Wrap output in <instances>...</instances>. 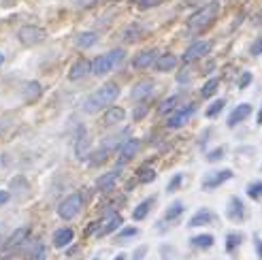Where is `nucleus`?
Instances as JSON below:
<instances>
[{"label": "nucleus", "instance_id": "obj_1", "mask_svg": "<svg viewBox=\"0 0 262 260\" xmlns=\"http://www.w3.org/2000/svg\"><path fill=\"white\" fill-rule=\"evenodd\" d=\"M117 96H120V85L109 81V83H104L100 85L98 90H94L85 100H83V111L90 113V115H94L98 111H104V109H109L113 107V102L117 100Z\"/></svg>", "mask_w": 262, "mask_h": 260}, {"label": "nucleus", "instance_id": "obj_2", "mask_svg": "<svg viewBox=\"0 0 262 260\" xmlns=\"http://www.w3.org/2000/svg\"><path fill=\"white\" fill-rule=\"evenodd\" d=\"M220 13V3L217 0H209V3L201 9H196L186 21V28L192 36H201L203 32H207L213 26V21L217 19Z\"/></svg>", "mask_w": 262, "mask_h": 260}, {"label": "nucleus", "instance_id": "obj_3", "mask_svg": "<svg viewBox=\"0 0 262 260\" xmlns=\"http://www.w3.org/2000/svg\"><path fill=\"white\" fill-rule=\"evenodd\" d=\"M122 224H124V218L117 213V211H111V213H107L104 218L96 220V222H92L85 228V237H92V235H94V237H109L111 232L120 230Z\"/></svg>", "mask_w": 262, "mask_h": 260}, {"label": "nucleus", "instance_id": "obj_4", "mask_svg": "<svg viewBox=\"0 0 262 260\" xmlns=\"http://www.w3.org/2000/svg\"><path fill=\"white\" fill-rule=\"evenodd\" d=\"M126 58V51L122 47H115L111 51H107V54H102L98 58H94L90 62V67H92V75H96V77H102V75H107L111 73L117 64H122Z\"/></svg>", "mask_w": 262, "mask_h": 260}, {"label": "nucleus", "instance_id": "obj_5", "mask_svg": "<svg viewBox=\"0 0 262 260\" xmlns=\"http://www.w3.org/2000/svg\"><path fill=\"white\" fill-rule=\"evenodd\" d=\"M183 213H186V205H183L181 201H173L164 209V213L160 215L158 222H156V232H168L181 220Z\"/></svg>", "mask_w": 262, "mask_h": 260}, {"label": "nucleus", "instance_id": "obj_6", "mask_svg": "<svg viewBox=\"0 0 262 260\" xmlns=\"http://www.w3.org/2000/svg\"><path fill=\"white\" fill-rule=\"evenodd\" d=\"M196 111H199V107H196V102H186V105H179L173 113H168V118H166V128H171V130H177L181 126H186L194 115Z\"/></svg>", "mask_w": 262, "mask_h": 260}, {"label": "nucleus", "instance_id": "obj_7", "mask_svg": "<svg viewBox=\"0 0 262 260\" xmlns=\"http://www.w3.org/2000/svg\"><path fill=\"white\" fill-rule=\"evenodd\" d=\"M232 177H234L232 168H213V171H207V173L203 175L201 188H203V192H213V190H217L220 186H224L226 181H230Z\"/></svg>", "mask_w": 262, "mask_h": 260}, {"label": "nucleus", "instance_id": "obj_8", "mask_svg": "<svg viewBox=\"0 0 262 260\" xmlns=\"http://www.w3.org/2000/svg\"><path fill=\"white\" fill-rule=\"evenodd\" d=\"M81 209H83V194L81 192H73L58 205V215L64 220V222H69V220L79 215Z\"/></svg>", "mask_w": 262, "mask_h": 260}, {"label": "nucleus", "instance_id": "obj_9", "mask_svg": "<svg viewBox=\"0 0 262 260\" xmlns=\"http://www.w3.org/2000/svg\"><path fill=\"white\" fill-rule=\"evenodd\" d=\"M47 38V32L41 26H34V24H28V26H21L17 30V41L24 45V47H34V45H41Z\"/></svg>", "mask_w": 262, "mask_h": 260}, {"label": "nucleus", "instance_id": "obj_10", "mask_svg": "<svg viewBox=\"0 0 262 260\" xmlns=\"http://www.w3.org/2000/svg\"><path fill=\"white\" fill-rule=\"evenodd\" d=\"M209 51H211V43H209V41H203V38H196V41L190 43V45L186 47V51L181 54V62H183V64L196 62V60L205 58Z\"/></svg>", "mask_w": 262, "mask_h": 260}, {"label": "nucleus", "instance_id": "obj_11", "mask_svg": "<svg viewBox=\"0 0 262 260\" xmlns=\"http://www.w3.org/2000/svg\"><path fill=\"white\" fill-rule=\"evenodd\" d=\"M226 218L234 224H241L245 222L247 218V209H245V203L241 197H230L226 203Z\"/></svg>", "mask_w": 262, "mask_h": 260}, {"label": "nucleus", "instance_id": "obj_12", "mask_svg": "<svg viewBox=\"0 0 262 260\" xmlns=\"http://www.w3.org/2000/svg\"><path fill=\"white\" fill-rule=\"evenodd\" d=\"M158 56H160V51L156 49V47L143 49V51H139V54L133 58V69L135 71H147V69H151L154 64H156Z\"/></svg>", "mask_w": 262, "mask_h": 260}, {"label": "nucleus", "instance_id": "obj_13", "mask_svg": "<svg viewBox=\"0 0 262 260\" xmlns=\"http://www.w3.org/2000/svg\"><path fill=\"white\" fill-rule=\"evenodd\" d=\"M139 149H141V141L135 139V137H128L120 145V149H117V154H120V158H117V166H124L126 162H130L139 154Z\"/></svg>", "mask_w": 262, "mask_h": 260}, {"label": "nucleus", "instance_id": "obj_14", "mask_svg": "<svg viewBox=\"0 0 262 260\" xmlns=\"http://www.w3.org/2000/svg\"><path fill=\"white\" fill-rule=\"evenodd\" d=\"M211 224H217V213L207 209V207H201V209L192 213V218L188 220L190 228H203V226H211Z\"/></svg>", "mask_w": 262, "mask_h": 260}, {"label": "nucleus", "instance_id": "obj_15", "mask_svg": "<svg viewBox=\"0 0 262 260\" xmlns=\"http://www.w3.org/2000/svg\"><path fill=\"white\" fill-rule=\"evenodd\" d=\"M75 156H77V160H88V156H90V135H88L85 126L77 128V135H75Z\"/></svg>", "mask_w": 262, "mask_h": 260}, {"label": "nucleus", "instance_id": "obj_16", "mask_svg": "<svg viewBox=\"0 0 262 260\" xmlns=\"http://www.w3.org/2000/svg\"><path fill=\"white\" fill-rule=\"evenodd\" d=\"M252 111H254V107L250 105V102H239V105L230 111L228 120H226V126H228V128H237L241 122H245L247 118H250Z\"/></svg>", "mask_w": 262, "mask_h": 260}, {"label": "nucleus", "instance_id": "obj_17", "mask_svg": "<svg viewBox=\"0 0 262 260\" xmlns=\"http://www.w3.org/2000/svg\"><path fill=\"white\" fill-rule=\"evenodd\" d=\"M156 90V83L151 79H145V81H139L133 85V90H130V100L135 102H147V98L154 94Z\"/></svg>", "mask_w": 262, "mask_h": 260}, {"label": "nucleus", "instance_id": "obj_18", "mask_svg": "<svg viewBox=\"0 0 262 260\" xmlns=\"http://www.w3.org/2000/svg\"><path fill=\"white\" fill-rule=\"evenodd\" d=\"M90 73H92L90 60L79 58V60H75V62H73V67L69 69V79H71V81H81V79H85Z\"/></svg>", "mask_w": 262, "mask_h": 260}, {"label": "nucleus", "instance_id": "obj_19", "mask_svg": "<svg viewBox=\"0 0 262 260\" xmlns=\"http://www.w3.org/2000/svg\"><path fill=\"white\" fill-rule=\"evenodd\" d=\"M145 34H147V26H143L141 21H133V24H128V28L124 30L122 38H124V43H137Z\"/></svg>", "mask_w": 262, "mask_h": 260}, {"label": "nucleus", "instance_id": "obj_20", "mask_svg": "<svg viewBox=\"0 0 262 260\" xmlns=\"http://www.w3.org/2000/svg\"><path fill=\"white\" fill-rule=\"evenodd\" d=\"M41 96H43V85L38 83V81H28V83H24V88H21V100H24V102L32 105V102H36Z\"/></svg>", "mask_w": 262, "mask_h": 260}, {"label": "nucleus", "instance_id": "obj_21", "mask_svg": "<svg viewBox=\"0 0 262 260\" xmlns=\"http://www.w3.org/2000/svg\"><path fill=\"white\" fill-rule=\"evenodd\" d=\"M51 241H54V248H58V250L69 248V245L75 241V230L69 228V226H62V228H58L54 232V239Z\"/></svg>", "mask_w": 262, "mask_h": 260}, {"label": "nucleus", "instance_id": "obj_22", "mask_svg": "<svg viewBox=\"0 0 262 260\" xmlns=\"http://www.w3.org/2000/svg\"><path fill=\"white\" fill-rule=\"evenodd\" d=\"M243 241H245V235H243L241 230H230V232H226V243H224L226 254L237 256V252L241 250Z\"/></svg>", "mask_w": 262, "mask_h": 260}, {"label": "nucleus", "instance_id": "obj_23", "mask_svg": "<svg viewBox=\"0 0 262 260\" xmlns=\"http://www.w3.org/2000/svg\"><path fill=\"white\" fill-rule=\"evenodd\" d=\"M120 179V168H113L109 173H102L98 179H96V190L98 192H111Z\"/></svg>", "mask_w": 262, "mask_h": 260}, {"label": "nucleus", "instance_id": "obj_24", "mask_svg": "<svg viewBox=\"0 0 262 260\" xmlns=\"http://www.w3.org/2000/svg\"><path fill=\"white\" fill-rule=\"evenodd\" d=\"M154 205H156V197L151 194V197H147V199H143L135 209H133V220L135 222H143L149 213H151V209H154Z\"/></svg>", "mask_w": 262, "mask_h": 260}, {"label": "nucleus", "instance_id": "obj_25", "mask_svg": "<svg viewBox=\"0 0 262 260\" xmlns=\"http://www.w3.org/2000/svg\"><path fill=\"white\" fill-rule=\"evenodd\" d=\"M28 235H30V228H26V226L13 230L11 235L5 239V250H15V248H19V245H21L26 239H28Z\"/></svg>", "mask_w": 262, "mask_h": 260}, {"label": "nucleus", "instance_id": "obj_26", "mask_svg": "<svg viewBox=\"0 0 262 260\" xmlns=\"http://www.w3.org/2000/svg\"><path fill=\"white\" fill-rule=\"evenodd\" d=\"M177 64H179V58L175 54H160L154 67L158 73H171V71L177 69Z\"/></svg>", "mask_w": 262, "mask_h": 260}, {"label": "nucleus", "instance_id": "obj_27", "mask_svg": "<svg viewBox=\"0 0 262 260\" xmlns=\"http://www.w3.org/2000/svg\"><path fill=\"white\" fill-rule=\"evenodd\" d=\"M126 120V109L122 107H109L104 109V115H102V124L104 126H117Z\"/></svg>", "mask_w": 262, "mask_h": 260}, {"label": "nucleus", "instance_id": "obj_28", "mask_svg": "<svg viewBox=\"0 0 262 260\" xmlns=\"http://www.w3.org/2000/svg\"><path fill=\"white\" fill-rule=\"evenodd\" d=\"M215 245V237L209 235V232H201V235H196L190 239V248L192 250H211Z\"/></svg>", "mask_w": 262, "mask_h": 260}, {"label": "nucleus", "instance_id": "obj_29", "mask_svg": "<svg viewBox=\"0 0 262 260\" xmlns=\"http://www.w3.org/2000/svg\"><path fill=\"white\" fill-rule=\"evenodd\" d=\"M96 43H98V34L92 32V30L79 32V34L75 36V47L77 49H90V47H94Z\"/></svg>", "mask_w": 262, "mask_h": 260}, {"label": "nucleus", "instance_id": "obj_30", "mask_svg": "<svg viewBox=\"0 0 262 260\" xmlns=\"http://www.w3.org/2000/svg\"><path fill=\"white\" fill-rule=\"evenodd\" d=\"M128 139V130H122V133H117V135H111V137H107V139H104L102 141V149H107L109 154L111 151H115V149H120V145H122V143Z\"/></svg>", "mask_w": 262, "mask_h": 260}, {"label": "nucleus", "instance_id": "obj_31", "mask_svg": "<svg viewBox=\"0 0 262 260\" xmlns=\"http://www.w3.org/2000/svg\"><path fill=\"white\" fill-rule=\"evenodd\" d=\"M181 100H183V96L181 94H171V96H166L162 102H160V107H158V111L162 113V115H168V113H173L179 105H181Z\"/></svg>", "mask_w": 262, "mask_h": 260}, {"label": "nucleus", "instance_id": "obj_32", "mask_svg": "<svg viewBox=\"0 0 262 260\" xmlns=\"http://www.w3.org/2000/svg\"><path fill=\"white\" fill-rule=\"evenodd\" d=\"M107 160H109V151L102 149V147L90 151V156H88V164L90 166H100V164H104Z\"/></svg>", "mask_w": 262, "mask_h": 260}, {"label": "nucleus", "instance_id": "obj_33", "mask_svg": "<svg viewBox=\"0 0 262 260\" xmlns=\"http://www.w3.org/2000/svg\"><path fill=\"white\" fill-rule=\"evenodd\" d=\"M139 237V228L137 226H124L117 230V235H115V243H126L130 239H135Z\"/></svg>", "mask_w": 262, "mask_h": 260}, {"label": "nucleus", "instance_id": "obj_34", "mask_svg": "<svg viewBox=\"0 0 262 260\" xmlns=\"http://www.w3.org/2000/svg\"><path fill=\"white\" fill-rule=\"evenodd\" d=\"M220 90V77H211V79H207L205 85L201 88V96L203 98H213V94Z\"/></svg>", "mask_w": 262, "mask_h": 260}, {"label": "nucleus", "instance_id": "obj_35", "mask_svg": "<svg viewBox=\"0 0 262 260\" xmlns=\"http://www.w3.org/2000/svg\"><path fill=\"white\" fill-rule=\"evenodd\" d=\"M154 179H156V171L149 164L139 166V171H137V181H139V184H151Z\"/></svg>", "mask_w": 262, "mask_h": 260}, {"label": "nucleus", "instance_id": "obj_36", "mask_svg": "<svg viewBox=\"0 0 262 260\" xmlns=\"http://www.w3.org/2000/svg\"><path fill=\"white\" fill-rule=\"evenodd\" d=\"M224 107H226V100H224V98H215V100L211 102V105H209V107L205 109V115H207L209 120H213V118H217V115H220L222 111H224Z\"/></svg>", "mask_w": 262, "mask_h": 260}, {"label": "nucleus", "instance_id": "obj_37", "mask_svg": "<svg viewBox=\"0 0 262 260\" xmlns=\"http://www.w3.org/2000/svg\"><path fill=\"white\" fill-rule=\"evenodd\" d=\"M245 194H247V197H250L252 201H260V199H262V179L252 181V184H247Z\"/></svg>", "mask_w": 262, "mask_h": 260}, {"label": "nucleus", "instance_id": "obj_38", "mask_svg": "<svg viewBox=\"0 0 262 260\" xmlns=\"http://www.w3.org/2000/svg\"><path fill=\"white\" fill-rule=\"evenodd\" d=\"M183 179H186V175H183L181 171L175 173L171 179H168V184H166V194H175V192L183 186Z\"/></svg>", "mask_w": 262, "mask_h": 260}, {"label": "nucleus", "instance_id": "obj_39", "mask_svg": "<svg viewBox=\"0 0 262 260\" xmlns=\"http://www.w3.org/2000/svg\"><path fill=\"white\" fill-rule=\"evenodd\" d=\"M226 158V147H215V149H209L207 151V156H205V160L207 162H211V164H215V162H220V160H224Z\"/></svg>", "mask_w": 262, "mask_h": 260}, {"label": "nucleus", "instance_id": "obj_40", "mask_svg": "<svg viewBox=\"0 0 262 260\" xmlns=\"http://www.w3.org/2000/svg\"><path fill=\"white\" fill-rule=\"evenodd\" d=\"M30 260H47V250H45L43 241H36L34 243V248L30 252Z\"/></svg>", "mask_w": 262, "mask_h": 260}, {"label": "nucleus", "instance_id": "obj_41", "mask_svg": "<svg viewBox=\"0 0 262 260\" xmlns=\"http://www.w3.org/2000/svg\"><path fill=\"white\" fill-rule=\"evenodd\" d=\"M147 113H149V105H147V102H139V105L135 107V111H133V120L135 122H141Z\"/></svg>", "mask_w": 262, "mask_h": 260}, {"label": "nucleus", "instance_id": "obj_42", "mask_svg": "<svg viewBox=\"0 0 262 260\" xmlns=\"http://www.w3.org/2000/svg\"><path fill=\"white\" fill-rule=\"evenodd\" d=\"M252 81H254V75H252L250 71H243L241 77H239V81H237V88H239V90H245Z\"/></svg>", "mask_w": 262, "mask_h": 260}, {"label": "nucleus", "instance_id": "obj_43", "mask_svg": "<svg viewBox=\"0 0 262 260\" xmlns=\"http://www.w3.org/2000/svg\"><path fill=\"white\" fill-rule=\"evenodd\" d=\"M160 258L162 260H175L177 258L175 248H171V245H160Z\"/></svg>", "mask_w": 262, "mask_h": 260}, {"label": "nucleus", "instance_id": "obj_44", "mask_svg": "<svg viewBox=\"0 0 262 260\" xmlns=\"http://www.w3.org/2000/svg\"><path fill=\"white\" fill-rule=\"evenodd\" d=\"M130 3L139 9H151V7H158L162 0H130Z\"/></svg>", "mask_w": 262, "mask_h": 260}, {"label": "nucleus", "instance_id": "obj_45", "mask_svg": "<svg viewBox=\"0 0 262 260\" xmlns=\"http://www.w3.org/2000/svg\"><path fill=\"white\" fill-rule=\"evenodd\" d=\"M250 54H252L254 58L262 56V36H256L254 41H252V45H250Z\"/></svg>", "mask_w": 262, "mask_h": 260}, {"label": "nucleus", "instance_id": "obj_46", "mask_svg": "<svg viewBox=\"0 0 262 260\" xmlns=\"http://www.w3.org/2000/svg\"><path fill=\"white\" fill-rule=\"evenodd\" d=\"M252 239H254V250H256V256H258V260H262V235H260V232H254Z\"/></svg>", "mask_w": 262, "mask_h": 260}, {"label": "nucleus", "instance_id": "obj_47", "mask_svg": "<svg viewBox=\"0 0 262 260\" xmlns=\"http://www.w3.org/2000/svg\"><path fill=\"white\" fill-rule=\"evenodd\" d=\"M147 252H149V248H147V245H139V248L133 252V260H145Z\"/></svg>", "mask_w": 262, "mask_h": 260}, {"label": "nucleus", "instance_id": "obj_48", "mask_svg": "<svg viewBox=\"0 0 262 260\" xmlns=\"http://www.w3.org/2000/svg\"><path fill=\"white\" fill-rule=\"evenodd\" d=\"M211 135V128H207V130H203V135H201V141H199V147H203L205 149V145H207V137Z\"/></svg>", "mask_w": 262, "mask_h": 260}, {"label": "nucleus", "instance_id": "obj_49", "mask_svg": "<svg viewBox=\"0 0 262 260\" xmlns=\"http://www.w3.org/2000/svg\"><path fill=\"white\" fill-rule=\"evenodd\" d=\"M9 199H11V192H9V190H0V207L7 205Z\"/></svg>", "mask_w": 262, "mask_h": 260}, {"label": "nucleus", "instance_id": "obj_50", "mask_svg": "<svg viewBox=\"0 0 262 260\" xmlns=\"http://www.w3.org/2000/svg\"><path fill=\"white\" fill-rule=\"evenodd\" d=\"M188 81H190V73L183 71V73L177 75V83H188Z\"/></svg>", "mask_w": 262, "mask_h": 260}, {"label": "nucleus", "instance_id": "obj_51", "mask_svg": "<svg viewBox=\"0 0 262 260\" xmlns=\"http://www.w3.org/2000/svg\"><path fill=\"white\" fill-rule=\"evenodd\" d=\"M9 124H11V122H9V118H7V115H3V118H0V135H3L5 130L9 128Z\"/></svg>", "mask_w": 262, "mask_h": 260}, {"label": "nucleus", "instance_id": "obj_52", "mask_svg": "<svg viewBox=\"0 0 262 260\" xmlns=\"http://www.w3.org/2000/svg\"><path fill=\"white\" fill-rule=\"evenodd\" d=\"M256 124H258V126H262V105H260V109H258V115H256Z\"/></svg>", "mask_w": 262, "mask_h": 260}, {"label": "nucleus", "instance_id": "obj_53", "mask_svg": "<svg viewBox=\"0 0 262 260\" xmlns=\"http://www.w3.org/2000/svg\"><path fill=\"white\" fill-rule=\"evenodd\" d=\"M201 3H209V0H186V5H201Z\"/></svg>", "mask_w": 262, "mask_h": 260}, {"label": "nucleus", "instance_id": "obj_54", "mask_svg": "<svg viewBox=\"0 0 262 260\" xmlns=\"http://www.w3.org/2000/svg\"><path fill=\"white\" fill-rule=\"evenodd\" d=\"M113 260H126V254H117Z\"/></svg>", "mask_w": 262, "mask_h": 260}, {"label": "nucleus", "instance_id": "obj_55", "mask_svg": "<svg viewBox=\"0 0 262 260\" xmlns=\"http://www.w3.org/2000/svg\"><path fill=\"white\" fill-rule=\"evenodd\" d=\"M5 252V239H0V254Z\"/></svg>", "mask_w": 262, "mask_h": 260}, {"label": "nucleus", "instance_id": "obj_56", "mask_svg": "<svg viewBox=\"0 0 262 260\" xmlns=\"http://www.w3.org/2000/svg\"><path fill=\"white\" fill-rule=\"evenodd\" d=\"M3 64H5V54L0 51V67H3Z\"/></svg>", "mask_w": 262, "mask_h": 260}, {"label": "nucleus", "instance_id": "obj_57", "mask_svg": "<svg viewBox=\"0 0 262 260\" xmlns=\"http://www.w3.org/2000/svg\"><path fill=\"white\" fill-rule=\"evenodd\" d=\"M94 260H100V258H94Z\"/></svg>", "mask_w": 262, "mask_h": 260}]
</instances>
